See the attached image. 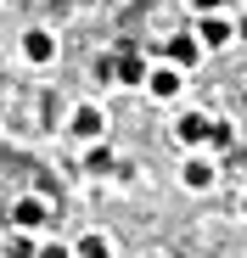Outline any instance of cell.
Returning a JSON list of instances; mask_svg holds the SVG:
<instances>
[{"mask_svg":"<svg viewBox=\"0 0 247 258\" xmlns=\"http://www.w3.org/2000/svg\"><path fill=\"white\" fill-rule=\"evenodd\" d=\"M68 129H73V141H101L107 118H101V107H96V101H79V107H73V118H68Z\"/></svg>","mask_w":247,"mask_h":258,"instance_id":"obj_1","label":"cell"},{"mask_svg":"<svg viewBox=\"0 0 247 258\" xmlns=\"http://www.w3.org/2000/svg\"><path fill=\"white\" fill-rule=\"evenodd\" d=\"M12 225H17V230L51 225V202H45V197H17V202H12Z\"/></svg>","mask_w":247,"mask_h":258,"instance_id":"obj_2","label":"cell"},{"mask_svg":"<svg viewBox=\"0 0 247 258\" xmlns=\"http://www.w3.org/2000/svg\"><path fill=\"white\" fill-rule=\"evenodd\" d=\"M23 56H28L34 68L56 62V34H51V28H28V34H23Z\"/></svg>","mask_w":247,"mask_h":258,"instance_id":"obj_3","label":"cell"},{"mask_svg":"<svg viewBox=\"0 0 247 258\" xmlns=\"http://www.w3.org/2000/svg\"><path fill=\"white\" fill-rule=\"evenodd\" d=\"M208 135H214V118H202V112H186L174 123V141L180 146H208Z\"/></svg>","mask_w":247,"mask_h":258,"instance_id":"obj_4","label":"cell"},{"mask_svg":"<svg viewBox=\"0 0 247 258\" xmlns=\"http://www.w3.org/2000/svg\"><path fill=\"white\" fill-rule=\"evenodd\" d=\"M180 180H186L191 191H208V185L219 180V168H214L208 157H186V168H180Z\"/></svg>","mask_w":247,"mask_h":258,"instance_id":"obj_5","label":"cell"},{"mask_svg":"<svg viewBox=\"0 0 247 258\" xmlns=\"http://www.w3.org/2000/svg\"><path fill=\"white\" fill-rule=\"evenodd\" d=\"M146 90H152L157 101H174V96H180V68H152V73H146Z\"/></svg>","mask_w":247,"mask_h":258,"instance_id":"obj_6","label":"cell"},{"mask_svg":"<svg viewBox=\"0 0 247 258\" xmlns=\"http://www.w3.org/2000/svg\"><path fill=\"white\" fill-rule=\"evenodd\" d=\"M236 39V28H230V17H202V28H197V45H230Z\"/></svg>","mask_w":247,"mask_h":258,"instance_id":"obj_7","label":"cell"},{"mask_svg":"<svg viewBox=\"0 0 247 258\" xmlns=\"http://www.w3.org/2000/svg\"><path fill=\"white\" fill-rule=\"evenodd\" d=\"M197 56H202V45L191 34H174L169 39V68H197Z\"/></svg>","mask_w":247,"mask_h":258,"instance_id":"obj_8","label":"cell"},{"mask_svg":"<svg viewBox=\"0 0 247 258\" xmlns=\"http://www.w3.org/2000/svg\"><path fill=\"white\" fill-rule=\"evenodd\" d=\"M112 62H118V84H146V62L135 51H118Z\"/></svg>","mask_w":247,"mask_h":258,"instance_id":"obj_9","label":"cell"},{"mask_svg":"<svg viewBox=\"0 0 247 258\" xmlns=\"http://www.w3.org/2000/svg\"><path fill=\"white\" fill-rule=\"evenodd\" d=\"M79 258H112L107 236H79Z\"/></svg>","mask_w":247,"mask_h":258,"instance_id":"obj_10","label":"cell"},{"mask_svg":"<svg viewBox=\"0 0 247 258\" xmlns=\"http://www.w3.org/2000/svg\"><path fill=\"white\" fill-rule=\"evenodd\" d=\"M34 258H73L62 241H45V247H34Z\"/></svg>","mask_w":247,"mask_h":258,"instance_id":"obj_11","label":"cell"},{"mask_svg":"<svg viewBox=\"0 0 247 258\" xmlns=\"http://www.w3.org/2000/svg\"><path fill=\"white\" fill-rule=\"evenodd\" d=\"M191 6H197V12H208V17H214V12L225 6V0H191Z\"/></svg>","mask_w":247,"mask_h":258,"instance_id":"obj_12","label":"cell"}]
</instances>
